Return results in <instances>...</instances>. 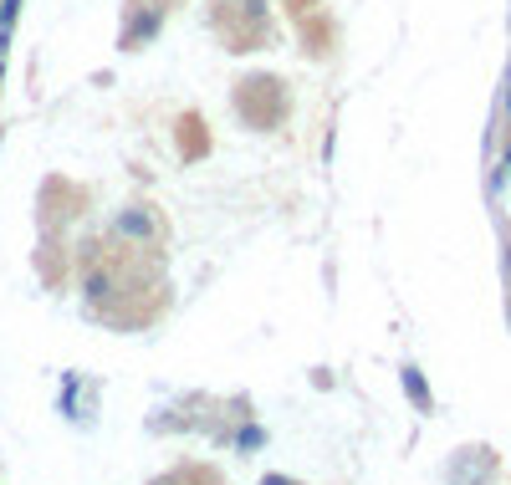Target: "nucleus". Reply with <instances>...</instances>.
<instances>
[{
	"label": "nucleus",
	"instance_id": "2",
	"mask_svg": "<svg viewBox=\"0 0 511 485\" xmlns=\"http://www.w3.org/2000/svg\"><path fill=\"white\" fill-rule=\"evenodd\" d=\"M118 230H123V235H133V241H148L154 220H148L143 210H128V215H118Z\"/></svg>",
	"mask_w": 511,
	"mask_h": 485
},
{
	"label": "nucleus",
	"instance_id": "5",
	"mask_svg": "<svg viewBox=\"0 0 511 485\" xmlns=\"http://www.w3.org/2000/svg\"><path fill=\"white\" fill-rule=\"evenodd\" d=\"M261 485H291V481H286V475H266Z\"/></svg>",
	"mask_w": 511,
	"mask_h": 485
},
{
	"label": "nucleus",
	"instance_id": "1",
	"mask_svg": "<svg viewBox=\"0 0 511 485\" xmlns=\"http://www.w3.org/2000/svg\"><path fill=\"white\" fill-rule=\"evenodd\" d=\"M154 31H159V11H143V16L133 20L128 31H123V46H143V41L154 36Z\"/></svg>",
	"mask_w": 511,
	"mask_h": 485
},
{
	"label": "nucleus",
	"instance_id": "3",
	"mask_svg": "<svg viewBox=\"0 0 511 485\" xmlns=\"http://www.w3.org/2000/svg\"><path fill=\"white\" fill-rule=\"evenodd\" d=\"M404 388L419 409H429V388H425V378H419V368H404Z\"/></svg>",
	"mask_w": 511,
	"mask_h": 485
},
{
	"label": "nucleus",
	"instance_id": "4",
	"mask_svg": "<svg viewBox=\"0 0 511 485\" xmlns=\"http://www.w3.org/2000/svg\"><path fill=\"white\" fill-rule=\"evenodd\" d=\"M236 445H241V449H256V445H261V429H241V440H236Z\"/></svg>",
	"mask_w": 511,
	"mask_h": 485
}]
</instances>
